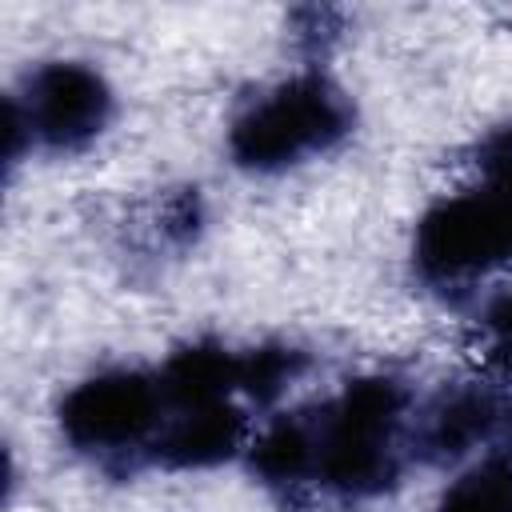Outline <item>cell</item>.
Returning <instances> with one entry per match:
<instances>
[{"label": "cell", "instance_id": "cell-1", "mask_svg": "<svg viewBox=\"0 0 512 512\" xmlns=\"http://www.w3.org/2000/svg\"><path fill=\"white\" fill-rule=\"evenodd\" d=\"M412 256L432 284H460L512 260V128L484 144L476 184L424 212Z\"/></svg>", "mask_w": 512, "mask_h": 512}, {"label": "cell", "instance_id": "cell-2", "mask_svg": "<svg viewBox=\"0 0 512 512\" xmlns=\"http://www.w3.org/2000/svg\"><path fill=\"white\" fill-rule=\"evenodd\" d=\"M404 388L384 376L348 384L308 432V480L340 496H372L396 476Z\"/></svg>", "mask_w": 512, "mask_h": 512}, {"label": "cell", "instance_id": "cell-3", "mask_svg": "<svg viewBox=\"0 0 512 512\" xmlns=\"http://www.w3.org/2000/svg\"><path fill=\"white\" fill-rule=\"evenodd\" d=\"M348 124V104L324 76H292L232 124L228 152L240 168L276 172L332 148Z\"/></svg>", "mask_w": 512, "mask_h": 512}, {"label": "cell", "instance_id": "cell-4", "mask_svg": "<svg viewBox=\"0 0 512 512\" xmlns=\"http://www.w3.org/2000/svg\"><path fill=\"white\" fill-rule=\"evenodd\" d=\"M112 116V92L88 64H44L28 76L20 100H8V156L20 152V136L40 148L72 152L104 132Z\"/></svg>", "mask_w": 512, "mask_h": 512}, {"label": "cell", "instance_id": "cell-5", "mask_svg": "<svg viewBox=\"0 0 512 512\" xmlns=\"http://www.w3.org/2000/svg\"><path fill=\"white\" fill-rule=\"evenodd\" d=\"M164 424V392L144 372H100L60 400V432L72 448L112 456L152 444Z\"/></svg>", "mask_w": 512, "mask_h": 512}, {"label": "cell", "instance_id": "cell-6", "mask_svg": "<svg viewBox=\"0 0 512 512\" xmlns=\"http://www.w3.org/2000/svg\"><path fill=\"white\" fill-rule=\"evenodd\" d=\"M156 440H152V460L172 464V468H208L244 448L248 420L232 400H208V404H188V408H168Z\"/></svg>", "mask_w": 512, "mask_h": 512}, {"label": "cell", "instance_id": "cell-7", "mask_svg": "<svg viewBox=\"0 0 512 512\" xmlns=\"http://www.w3.org/2000/svg\"><path fill=\"white\" fill-rule=\"evenodd\" d=\"M496 416L500 412L488 392H456L432 412V420L424 428V448L432 456H460L492 432Z\"/></svg>", "mask_w": 512, "mask_h": 512}, {"label": "cell", "instance_id": "cell-8", "mask_svg": "<svg viewBox=\"0 0 512 512\" xmlns=\"http://www.w3.org/2000/svg\"><path fill=\"white\" fill-rule=\"evenodd\" d=\"M440 512H512V460H484L440 500Z\"/></svg>", "mask_w": 512, "mask_h": 512}, {"label": "cell", "instance_id": "cell-9", "mask_svg": "<svg viewBox=\"0 0 512 512\" xmlns=\"http://www.w3.org/2000/svg\"><path fill=\"white\" fill-rule=\"evenodd\" d=\"M484 340L504 364H512V288L496 296L492 308L484 312Z\"/></svg>", "mask_w": 512, "mask_h": 512}]
</instances>
